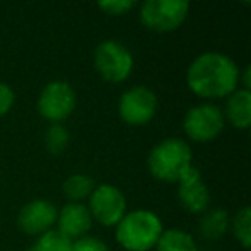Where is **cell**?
<instances>
[{
    "mask_svg": "<svg viewBox=\"0 0 251 251\" xmlns=\"http://www.w3.org/2000/svg\"><path fill=\"white\" fill-rule=\"evenodd\" d=\"M88 210L91 219L105 227H114L127 213V201L124 193L112 184L95 186L90 196Z\"/></svg>",
    "mask_w": 251,
    "mask_h": 251,
    "instance_id": "obj_8",
    "label": "cell"
},
{
    "mask_svg": "<svg viewBox=\"0 0 251 251\" xmlns=\"http://www.w3.org/2000/svg\"><path fill=\"white\" fill-rule=\"evenodd\" d=\"M189 14V4L182 0H147L140 5V21L155 33H171L181 28Z\"/></svg>",
    "mask_w": 251,
    "mask_h": 251,
    "instance_id": "obj_5",
    "label": "cell"
},
{
    "mask_svg": "<svg viewBox=\"0 0 251 251\" xmlns=\"http://www.w3.org/2000/svg\"><path fill=\"white\" fill-rule=\"evenodd\" d=\"M57 206L49 200H33L26 203L18 215V226L28 236H42L57 222Z\"/></svg>",
    "mask_w": 251,
    "mask_h": 251,
    "instance_id": "obj_11",
    "label": "cell"
},
{
    "mask_svg": "<svg viewBox=\"0 0 251 251\" xmlns=\"http://www.w3.org/2000/svg\"><path fill=\"white\" fill-rule=\"evenodd\" d=\"M226 126L224 112L213 103H200L191 107L182 119V129L189 140L208 143L220 136Z\"/></svg>",
    "mask_w": 251,
    "mask_h": 251,
    "instance_id": "obj_6",
    "label": "cell"
},
{
    "mask_svg": "<svg viewBox=\"0 0 251 251\" xmlns=\"http://www.w3.org/2000/svg\"><path fill=\"white\" fill-rule=\"evenodd\" d=\"M157 251H198L196 241L182 229H167L157 243Z\"/></svg>",
    "mask_w": 251,
    "mask_h": 251,
    "instance_id": "obj_15",
    "label": "cell"
},
{
    "mask_svg": "<svg viewBox=\"0 0 251 251\" xmlns=\"http://www.w3.org/2000/svg\"><path fill=\"white\" fill-rule=\"evenodd\" d=\"M16 101V95H14V90H12L9 84L5 83H0V117L5 115L9 110L12 108Z\"/></svg>",
    "mask_w": 251,
    "mask_h": 251,
    "instance_id": "obj_22",
    "label": "cell"
},
{
    "mask_svg": "<svg viewBox=\"0 0 251 251\" xmlns=\"http://www.w3.org/2000/svg\"><path fill=\"white\" fill-rule=\"evenodd\" d=\"M188 88L200 98L219 100L237 90L239 69L229 55L220 52H205L198 55L186 71Z\"/></svg>",
    "mask_w": 251,
    "mask_h": 251,
    "instance_id": "obj_1",
    "label": "cell"
},
{
    "mask_svg": "<svg viewBox=\"0 0 251 251\" xmlns=\"http://www.w3.org/2000/svg\"><path fill=\"white\" fill-rule=\"evenodd\" d=\"M229 230L232 232V236L237 239V243L244 248L250 250L251 246V210L250 206H243L241 210H237L236 215L230 219Z\"/></svg>",
    "mask_w": 251,
    "mask_h": 251,
    "instance_id": "obj_17",
    "label": "cell"
},
{
    "mask_svg": "<svg viewBox=\"0 0 251 251\" xmlns=\"http://www.w3.org/2000/svg\"><path fill=\"white\" fill-rule=\"evenodd\" d=\"M158 108L157 95L147 86L126 90L119 100V115L127 126H145L155 117Z\"/></svg>",
    "mask_w": 251,
    "mask_h": 251,
    "instance_id": "obj_9",
    "label": "cell"
},
{
    "mask_svg": "<svg viewBox=\"0 0 251 251\" xmlns=\"http://www.w3.org/2000/svg\"><path fill=\"white\" fill-rule=\"evenodd\" d=\"M136 5L138 4L134 0H108V2L97 4V7L103 11L107 16H124L129 11H133Z\"/></svg>",
    "mask_w": 251,
    "mask_h": 251,
    "instance_id": "obj_20",
    "label": "cell"
},
{
    "mask_svg": "<svg viewBox=\"0 0 251 251\" xmlns=\"http://www.w3.org/2000/svg\"><path fill=\"white\" fill-rule=\"evenodd\" d=\"M69 131L62 124H50L43 136V145L50 155H62L66 148L69 147Z\"/></svg>",
    "mask_w": 251,
    "mask_h": 251,
    "instance_id": "obj_18",
    "label": "cell"
},
{
    "mask_svg": "<svg viewBox=\"0 0 251 251\" xmlns=\"http://www.w3.org/2000/svg\"><path fill=\"white\" fill-rule=\"evenodd\" d=\"M73 243L69 237L60 234L59 230H47L45 234L38 236L35 246L38 251H73Z\"/></svg>",
    "mask_w": 251,
    "mask_h": 251,
    "instance_id": "obj_19",
    "label": "cell"
},
{
    "mask_svg": "<svg viewBox=\"0 0 251 251\" xmlns=\"http://www.w3.org/2000/svg\"><path fill=\"white\" fill-rule=\"evenodd\" d=\"M76 91L67 81H50L40 91L36 108L43 119L52 124H60L66 121L76 108Z\"/></svg>",
    "mask_w": 251,
    "mask_h": 251,
    "instance_id": "obj_7",
    "label": "cell"
},
{
    "mask_svg": "<svg viewBox=\"0 0 251 251\" xmlns=\"http://www.w3.org/2000/svg\"><path fill=\"white\" fill-rule=\"evenodd\" d=\"M239 81L244 86L243 90H248V91L251 90V67L250 66H246L243 69V76H241V73H239Z\"/></svg>",
    "mask_w": 251,
    "mask_h": 251,
    "instance_id": "obj_23",
    "label": "cell"
},
{
    "mask_svg": "<svg viewBox=\"0 0 251 251\" xmlns=\"http://www.w3.org/2000/svg\"><path fill=\"white\" fill-rule=\"evenodd\" d=\"M193 167V151L186 141L167 138L148 153V171L162 182H177Z\"/></svg>",
    "mask_w": 251,
    "mask_h": 251,
    "instance_id": "obj_3",
    "label": "cell"
},
{
    "mask_svg": "<svg viewBox=\"0 0 251 251\" xmlns=\"http://www.w3.org/2000/svg\"><path fill=\"white\" fill-rule=\"evenodd\" d=\"M224 119L229 121V124L236 129H248L251 124V91L237 88L234 93L227 97Z\"/></svg>",
    "mask_w": 251,
    "mask_h": 251,
    "instance_id": "obj_13",
    "label": "cell"
},
{
    "mask_svg": "<svg viewBox=\"0 0 251 251\" xmlns=\"http://www.w3.org/2000/svg\"><path fill=\"white\" fill-rule=\"evenodd\" d=\"M177 200L189 213H205L210 208V189L201 177V172L193 165L177 182Z\"/></svg>",
    "mask_w": 251,
    "mask_h": 251,
    "instance_id": "obj_10",
    "label": "cell"
},
{
    "mask_svg": "<svg viewBox=\"0 0 251 251\" xmlns=\"http://www.w3.org/2000/svg\"><path fill=\"white\" fill-rule=\"evenodd\" d=\"M26 251H38V250H36V246H35V244H33V246H29Z\"/></svg>",
    "mask_w": 251,
    "mask_h": 251,
    "instance_id": "obj_24",
    "label": "cell"
},
{
    "mask_svg": "<svg viewBox=\"0 0 251 251\" xmlns=\"http://www.w3.org/2000/svg\"><path fill=\"white\" fill-rule=\"evenodd\" d=\"M91 224H93L91 213L83 203H67L57 213V226H59L57 230L71 241H77L86 236L88 230L91 229Z\"/></svg>",
    "mask_w": 251,
    "mask_h": 251,
    "instance_id": "obj_12",
    "label": "cell"
},
{
    "mask_svg": "<svg viewBox=\"0 0 251 251\" xmlns=\"http://www.w3.org/2000/svg\"><path fill=\"white\" fill-rule=\"evenodd\" d=\"M95 189L93 177L86 174H73L64 181L62 191L69 203H81L83 200L90 198Z\"/></svg>",
    "mask_w": 251,
    "mask_h": 251,
    "instance_id": "obj_16",
    "label": "cell"
},
{
    "mask_svg": "<svg viewBox=\"0 0 251 251\" xmlns=\"http://www.w3.org/2000/svg\"><path fill=\"white\" fill-rule=\"evenodd\" d=\"M73 251H110V248L98 237L84 236L73 243Z\"/></svg>",
    "mask_w": 251,
    "mask_h": 251,
    "instance_id": "obj_21",
    "label": "cell"
},
{
    "mask_svg": "<svg viewBox=\"0 0 251 251\" xmlns=\"http://www.w3.org/2000/svg\"><path fill=\"white\" fill-rule=\"evenodd\" d=\"M93 64L101 79L114 84L126 81L134 69L131 50L117 40H105L100 45H97L93 53Z\"/></svg>",
    "mask_w": 251,
    "mask_h": 251,
    "instance_id": "obj_4",
    "label": "cell"
},
{
    "mask_svg": "<svg viewBox=\"0 0 251 251\" xmlns=\"http://www.w3.org/2000/svg\"><path fill=\"white\" fill-rule=\"evenodd\" d=\"M230 217L222 208H208L200 219V232L205 239L217 241L224 237L229 230Z\"/></svg>",
    "mask_w": 251,
    "mask_h": 251,
    "instance_id": "obj_14",
    "label": "cell"
},
{
    "mask_svg": "<svg viewBox=\"0 0 251 251\" xmlns=\"http://www.w3.org/2000/svg\"><path fill=\"white\" fill-rule=\"evenodd\" d=\"M164 226L150 210L127 212L115 226V239L126 251H150L157 246Z\"/></svg>",
    "mask_w": 251,
    "mask_h": 251,
    "instance_id": "obj_2",
    "label": "cell"
}]
</instances>
